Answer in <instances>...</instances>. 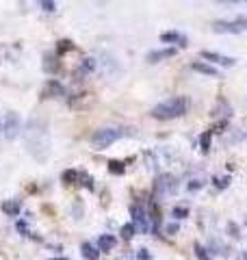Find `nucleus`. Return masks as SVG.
Here are the masks:
<instances>
[{
	"mask_svg": "<svg viewBox=\"0 0 247 260\" xmlns=\"http://www.w3.org/2000/svg\"><path fill=\"white\" fill-rule=\"evenodd\" d=\"M189 111V98L184 95H176V98H169L161 104H156L152 109V117L154 119H176V117H182L184 113Z\"/></svg>",
	"mask_w": 247,
	"mask_h": 260,
	"instance_id": "2",
	"label": "nucleus"
},
{
	"mask_svg": "<svg viewBox=\"0 0 247 260\" xmlns=\"http://www.w3.org/2000/svg\"><path fill=\"white\" fill-rule=\"evenodd\" d=\"M109 172L113 176H121L123 172H126V167H123L121 160H109Z\"/></svg>",
	"mask_w": 247,
	"mask_h": 260,
	"instance_id": "19",
	"label": "nucleus"
},
{
	"mask_svg": "<svg viewBox=\"0 0 247 260\" xmlns=\"http://www.w3.org/2000/svg\"><path fill=\"white\" fill-rule=\"evenodd\" d=\"M0 208H3V213H5V215H9V217H18V215H20V210H22V204H20L18 200H7Z\"/></svg>",
	"mask_w": 247,
	"mask_h": 260,
	"instance_id": "13",
	"label": "nucleus"
},
{
	"mask_svg": "<svg viewBox=\"0 0 247 260\" xmlns=\"http://www.w3.org/2000/svg\"><path fill=\"white\" fill-rule=\"evenodd\" d=\"M202 59H208V61H212V63H219V65H224V68H232V65H234L232 56L217 54V52H204V50H202Z\"/></svg>",
	"mask_w": 247,
	"mask_h": 260,
	"instance_id": "10",
	"label": "nucleus"
},
{
	"mask_svg": "<svg viewBox=\"0 0 247 260\" xmlns=\"http://www.w3.org/2000/svg\"><path fill=\"white\" fill-rule=\"evenodd\" d=\"M137 260H152V256L147 254V249H139V254H137Z\"/></svg>",
	"mask_w": 247,
	"mask_h": 260,
	"instance_id": "26",
	"label": "nucleus"
},
{
	"mask_svg": "<svg viewBox=\"0 0 247 260\" xmlns=\"http://www.w3.org/2000/svg\"><path fill=\"white\" fill-rule=\"evenodd\" d=\"M171 215H174L176 219H184V217L189 215V210H187V208H182V206H176L174 210H171Z\"/></svg>",
	"mask_w": 247,
	"mask_h": 260,
	"instance_id": "23",
	"label": "nucleus"
},
{
	"mask_svg": "<svg viewBox=\"0 0 247 260\" xmlns=\"http://www.w3.org/2000/svg\"><path fill=\"white\" fill-rule=\"evenodd\" d=\"M121 135L123 133L119 128H100L91 135V145L96 150H104V148H109V145H113Z\"/></svg>",
	"mask_w": 247,
	"mask_h": 260,
	"instance_id": "3",
	"label": "nucleus"
},
{
	"mask_svg": "<svg viewBox=\"0 0 247 260\" xmlns=\"http://www.w3.org/2000/svg\"><path fill=\"white\" fill-rule=\"evenodd\" d=\"M61 95H65L63 83H59V80H54V78L46 80L44 89H41V98H61Z\"/></svg>",
	"mask_w": 247,
	"mask_h": 260,
	"instance_id": "9",
	"label": "nucleus"
},
{
	"mask_svg": "<svg viewBox=\"0 0 247 260\" xmlns=\"http://www.w3.org/2000/svg\"><path fill=\"white\" fill-rule=\"evenodd\" d=\"M39 9H44V11H48V13H52V11L56 9V5L52 3V0H41V3H39Z\"/></svg>",
	"mask_w": 247,
	"mask_h": 260,
	"instance_id": "21",
	"label": "nucleus"
},
{
	"mask_svg": "<svg viewBox=\"0 0 247 260\" xmlns=\"http://www.w3.org/2000/svg\"><path fill=\"white\" fill-rule=\"evenodd\" d=\"M63 182L65 184H85L87 189H94V180L89 178L87 174L82 172H76V169H68V172H63Z\"/></svg>",
	"mask_w": 247,
	"mask_h": 260,
	"instance_id": "7",
	"label": "nucleus"
},
{
	"mask_svg": "<svg viewBox=\"0 0 247 260\" xmlns=\"http://www.w3.org/2000/svg\"><path fill=\"white\" fill-rule=\"evenodd\" d=\"M74 50V44L70 42V39H61L59 44H56V56H63Z\"/></svg>",
	"mask_w": 247,
	"mask_h": 260,
	"instance_id": "18",
	"label": "nucleus"
},
{
	"mask_svg": "<svg viewBox=\"0 0 247 260\" xmlns=\"http://www.w3.org/2000/svg\"><path fill=\"white\" fill-rule=\"evenodd\" d=\"M96 70V59H82L78 70L74 72V76H85V74H91V72Z\"/></svg>",
	"mask_w": 247,
	"mask_h": 260,
	"instance_id": "14",
	"label": "nucleus"
},
{
	"mask_svg": "<svg viewBox=\"0 0 247 260\" xmlns=\"http://www.w3.org/2000/svg\"><path fill=\"white\" fill-rule=\"evenodd\" d=\"M212 30L215 32H232V35H236V32H243L247 30V20L245 18H236V20H221V22H215L212 24Z\"/></svg>",
	"mask_w": 247,
	"mask_h": 260,
	"instance_id": "5",
	"label": "nucleus"
},
{
	"mask_svg": "<svg viewBox=\"0 0 247 260\" xmlns=\"http://www.w3.org/2000/svg\"><path fill=\"white\" fill-rule=\"evenodd\" d=\"M193 70H195V72H200V74H206V76H217V74H219V72L212 68V65H208V63H200V61L193 63Z\"/></svg>",
	"mask_w": 247,
	"mask_h": 260,
	"instance_id": "17",
	"label": "nucleus"
},
{
	"mask_svg": "<svg viewBox=\"0 0 247 260\" xmlns=\"http://www.w3.org/2000/svg\"><path fill=\"white\" fill-rule=\"evenodd\" d=\"M115 245H117V239L111 237V234H102V237L98 239V249L100 251H111Z\"/></svg>",
	"mask_w": 247,
	"mask_h": 260,
	"instance_id": "15",
	"label": "nucleus"
},
{
	"mask_svg": "<svg viewBox=\"0 0 247 260\" xmlns=\"http://www.w3.org/2000/svg\"><path fill=\"white\" fill-rule=\"evenodd\" d=\"M24 137V145H26V152L30 154L37 162H46L50 156V126H48L46 117H30L22 130Z\"/></svg>",
	"mask_w": 247,
	"mask_h": 260,
	"instance_id": "1",
	"label": "nucleus"
},
{
	"mask_svg": "<svg viewBox=\"0 0 247 260\" xmlns=\"http://www.w3.org/2000/svg\"><path fill=\"white\" fill-rule=\"evenodd\" d=\"M130 215H133V225L137 228V230H141V232H150V230H152V225H150V215L145 213L143 206L133 204V206H130Z\"/></svg>",
	"mask_w": 247,
	"mask_h": 260,
	"instance_id": "6",
	"label": "nucleus"
},
{
	"mask_svg": "<svg viewBox=\"0 0 247 260\" xmlns=\"http://www.w3.org/2000/svg\"><path fill=\"white\" fill-rule=\"evenodd\" d=\"M195 254H197V258H200V260H210V256L206 254V249L200 245V243H195Z\"/></svg>",
	"mask_w": 247,
	"mask_h": 260,
	"instance_id": "22",
	"label": "nucleus"
},
{
	"mask_svg": "<svg viewBox=\"0 0 247 260\" xmlns=\"http://www.w3.org/2000/svg\"><path fill=\"white\" fill-rule=\"evenodd\" d=\"M176 54V48H165V50H154L147 54V61L150 63H159L163 59H169V56H174Z\"/></svg>",
	"mask_w": 247,
	"mask_h": 260,
	"instance_id": "11",
	"label": "nucleus"
},
{
	"mask_svg": "<svg viewBox=\"0 0 247 260\" xmlns=\"http://www.w3.org/2000/svg\"><path fill=\"white\" fill-rule=\"evenodd\" d=\"M52 260H68V258H52Z\"/></svg>",
	"mask_w": 247,
	"mask_h": 260,
	"instance_id": "28",
	"label": "nucleus"
},
{
	"mask_svg": "<svg viewBox=\"0 0 247 260\" xmlns=\"http://www.w3.org/2000/svg\"><path fill=\"white\" fill-rule=\"evenodd\" d=\"M208 145H210V133H206V135L202 137V150L208 152Z\"/></svg>",
	"mask_w": 247,
	"mask_h": 260,
	"instance_id": "24",
	"label": "nucleus"
},
{
	"mask_svg": "<svg viewBox=\"0 0 247 260\" xmlns=\"http://www.w3.org/2000/svg\"><path fill=\"white\" fill-rule=\"evenodd\" d=\"M176 191V178L174 176H161L159 180L154 182V193L156 195H169V193H174Z\"/></svg>",
	"mask_w": 247,
	"mask_h": 260,
	"instance_id": "8",
	"label": "nucleus"
},
{
	"mask_svg": "<svg viewBox=\"0 0 247 260\" xmlns=\"http://www.w3.org/2000/svg\"><path fill=\"white\" fill-rule=\"evenodd\" d=\"M22 130V121L18 113H7V115L0 117V133H3L7 139H15Z\"/></svg>",
	"mask_w": 247,
	"mask_h": 260,
	"instance_id": "4",
	"label": "nucleus"
},
{
	"mask_svg": "<svg viewBox=\"0 0 247 260\" xmlns=\"http://www.w3.org/2000/svg\"><path fill=\"white\" fill-rule=\"evenodd\" d=\"M161 42H169V44L187 46V37H182V35H180V32H174V30H169V32H163V35H161Z\"/></svg>",
	"mask_w": 247,
	"mask_h": 260,
	"instance_id": "16",
	"label": "nucleus"
},
{
	"mask_svg": "<svg viewBox=\"0 0 247 260\" xmlns=\"http://www.w3.org/2000/svg\"><path fill=\"white\" fill-rule=\"evenodd\" d=\"M215 184L219 186V189H226V186H228V178H215Z\"/></svg>",
	"mask_w": 247,
	"mask_h": 260,
	"instance_id": "27",
	"label": "nucleus"
},
{
	"mask_svg": "<svg viewBox=\"0 0 247 260\" xmlns=\"http://www.w3.org/2000/svg\"><path fill=\"white\" fill-rule=\"evenodd\" d=\"M135 230H137V228H135L133 223H126V225H123V228H121V237H123V239H126V241H130V239H133V237H135Z\"/></svg>",
	"mask_w": 247,
	"mask_h": 260,
	"instance_id": "20",
	"label": "nucleus"
},
{
	"mask_svg": "<svg viewBox=\"0 0 247 260\" xmlns=\"http://www.w3.org/2000/svg\"><path fill=\"white\" fill-rule=\"evenodd\" d=\"M80 251H82V258L85 260H98L100 258V249H98V245H94V243H82Z\"/></svg>",
	"mask_w": 247,
	"mask_h": 260,
	"instance_id": "12",
	"label": "nucleus"
},
{
	"mask_svg": "<svg viewBox=\"0 0 247 260\" xmlns=\"http://www.w3.org/2000/svg\"><path fill=\"white\" fill-rule=\"evenodd\" d=\"M18 230L24 234V237H30V232H28V225L24 223V221H18Z\"/></svg>",
	"mask_w": 247,
	"mask_h": 260,
	"instance_id": "25",
	"label": "nucleus"
},
{
	"mask_svg": "<svg viewBox=\"0 0 247 260\" xmlns=\"http://www.w3.org/2000/svg\"><path fill=\"white\" fill-rule=\"evenodd\" d=\"M119 260H128V258H119Z\"/></svg>",
	"mask_w": 247,
	"mask_h": 260,
	"instance_id": "29",
	"label": "nucleus"
}]
</instances>
